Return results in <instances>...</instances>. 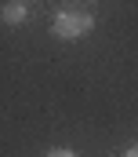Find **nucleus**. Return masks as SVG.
I'll return each mask as SVG.
<instances>
[{
  "label": "nucleus",
  "instance_id": "nucleus-1",
  "mask_svg": "<svg viewBox=\"0 0 138 157\" xmlns=\"http://www.w3.org/2000/svg\"><path fill=\"white\" fill-rule=\"evenodd\" d=\"M91 26H95L91 15H84V11H62L55 18V37L76 40V37H84V33H91Z\"/></svg>",
  "mask_w": 138,
  "mask_h": 157
},
{
  "label": "nucleus",
  "instance_id": "nucleus-4",
  "mask_svg": "<svg viewBox=\"0 0 138 157\" xmlns=\"http://www.w3.org/2000/svg\"><path fill=\"white\" fill-rule=\"evenodd\" d=\"M127 157H138V143H135V146H131V150H127Z\"/></svg>",
  "mask_w": 138,
  "mask_h": 157
},
{
  "label": "nucleus",
  "instance_id": "nucleus-2",
  "mask_svg": "<svg viewBox=\"0 0 138 157\" xmlns=\"http://www.w3.org/2000/svg\"><path fill=\"white\" fill-rule=\"evenodd\" d=\"M4 22L7 26H22L26 22V7L22 4H4Z\"/></svg>",
  "mask_w": 138,
  "mask_h": 157
},
{
  "label": "nucleus",
  "instance_id": "nucleus-3",
  "mask_svg": "<svg viewBox=\"0 0 138 157\" xmlns=\"http://www.w3.org/2000/svg\"><path fill=\"white\" fill-rule=\"evenodd\" d=\"M47 157H76V154H73V150H66V146H62V150H51V154H47Z\"/></svg>",
  "mask_w": 138,
  "mask_h": 157
}]
</instances>
